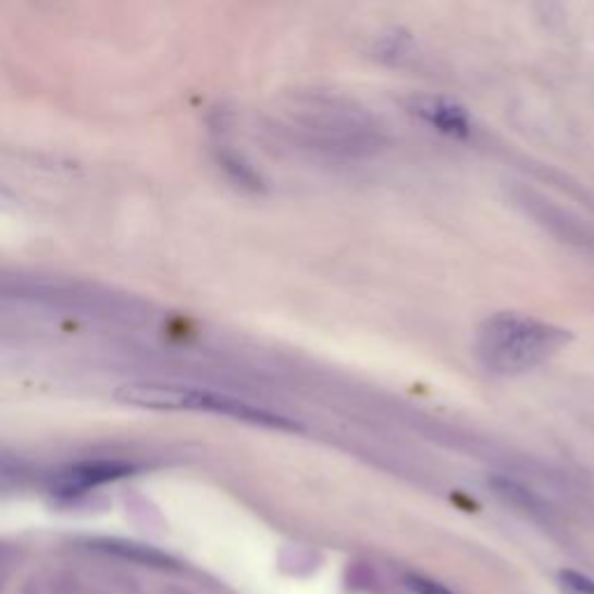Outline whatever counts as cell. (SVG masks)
<instances>
[{
  "instance_id": "obj_1",
  "label": "cell",
  "mask_w": 594,
  "mask_h": 594,
  "mask_svg": "<svg viewBox=\"0 0 594 594\" xmlns=\"http://www.w3.org/2000/svg\"><path fill=\"white\" fill-rule=\"evenodd\" d=\"M276 128L293 147L323 159H367L388 145L386 128L364 104L327 91L288 94Z\"/></svg>"
},
{
  "instance_id": "obj_2",
  "label": "cell",
  "mask_w": 594,
  "mask_h": 594,
  "mask_svg": "<svg viewBox=\"0 0 594 594\" xmlns=\"http://www.w3.org/2000/svg\"><path fill=\"white\" fill-rule=\"evenodd\" d=\"M571 335L553 323L520 313H495L477 335V356L487 370L502 376H518L536 370L562 351Z\"/></svg>"
},
{
  "instance_id": "obj_3",
  "label": "cell",
  "mask_w": 594,
  "mask_h": 594,
  "mask_svg": "<svg viewBox=\"0 0 594 594\" xmlns=\"http://www.w3.org/2000/svg\"><path fill=\"white\" fill-rule=\"evenodd\" d=\"M407 108L413 116L423 119L428 126L434 131H440L442 135L456 137V139H467L474 133V126H471V119L462 104L453 102L448 98H434V96H413Z\"/></svg>"
},
{
  "instance_id": "obj_4",
  "label": "cell",
  "mask_w": 594,
  "mask_h": 594,
  "mask_svg": "<svg viewBox=\"0 0 594 594\" xmlns=\"http://www.w3.org/2000/svg\"><path fill=\"white\" fill-rule=\"evenodd\" d=\"M131 467L121 465V462H86L77 465L73 469L63 471V474L57 479L54 491L57 495H82L86 491H91L96 485H102L108 481H114L119 477L128 474Z\"/></svg>"
},
{
  "instance_id": "obj_5",
  "label": "cell",
  "mask_w": 594,
  "mask_h": 594,
  "mask_svg": "<svg viewBox=\"0 0 594 594\" xmlns=\"http://www.w3.org/2000/svg\"><path fill=\"white\" fill-rule=\"evenodd\" d=\"M216 159H219L223 172L228 174V177L237 186H242L244 190H251V194H265L268 190V184L263 177H260V172L244 161V156H239L235 149L219 147Z\"/></svg>"
},
{
  "instance_id": "obj_6",
  "label": "cell",
  "mask_w": 594,
  "mask_h": 594,
  "mask_svg": "<svg viewBox=\"0 0 594 594\" xmlns=\"http://www.w3.org/2000/svg\"><path fill=\"white\" fill-rule=\"evenodd\" d=\"M411 51H413V42H411L409 35H405L401 30H395L391 35H383L374 49V54L383 61L401 63L405 59H409Z\"/></svg>"
},
{
  "instance_id": "obj_7",
  "label": "cell",
  "mask_w": 594,
  "mask_h": 594,
  "mask_svg": "<svg viewBox=\"0 0 594 594\" xmlns=\"http://www.w3.org/2000/svg\"><path fill=\"white\" fill-rule=\"evenodd\" d=\"M560 590L562 594H594V581L581 571L565 569L560 571Z\"/></svg>"
},
{
  "instance_id": "obj_8",
  "label": "cell",
  "mask_w": 594,
  "mask_h": 594,
  "mask_svg": "<svg viewBox=\"0 0 594 594\" xmlns=\"http://www.w3.org/2000/svg\"><path fill=\"white\" fill-rule=\"evenodd\" d=\"M407 585L416 594H456V592H450L446 585L436 583L432 579H425V576H416V573L407 576Z\"/></svg>"
}]
</instances>
